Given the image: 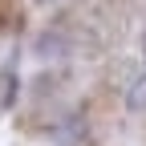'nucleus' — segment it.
I'll use <instances>...</instances> for the list:
<instances>
[{"label": "nucleus", "instance_id": "f257e3e1", "mask_svg": "<svg viewBox=\"0 0 146 146\" xmlns=\"http://www.w3.org/2000/svg\"><path fill=\"white\" fill-rule=\"evenodd\" d=\"M126 106H130L134 114H142V110H146V69L130 77V85H126Z\"/></svg>", "mask_w": 146, "mask_h": 146}, {"label": "nucleus", "instance_id": "f03ea898", "mask_svg": "<svg viewBox=\"0 0 146 146\" xmlns=\"http://www.w3.org/2000/svg\"><path fill=\"white\" fill-rule=\"evenodd\" d=\"M142 49H146V41H142Z\"/></svg>", "mask_w": 146, "mask_h": 146}]
</instances>
